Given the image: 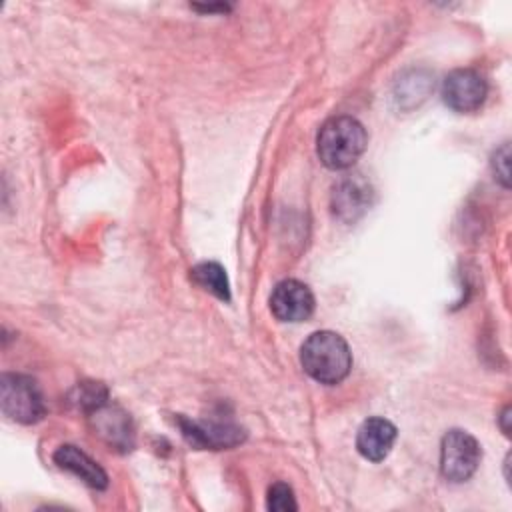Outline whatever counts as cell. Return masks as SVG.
<instances>
[{
    "label": "cell",
    "mask_w": 512,
    "mask_h": 512,
    "mask_svg": "<svg viewBox=\"0 0 512 512\" xmlns=\"http://www.w3.org/2000/svg\"><path fill=\"white\" fill-rule=\"evenodd\" d=\"M482 450L478 440L464 430H450L440 446V472L450 482H466L478 468Z\"/></svg>",
    "instance_id": "obj_4"
},
{
    "label": "cell",
    "mask_w": 512,
    "mask_h": 512,
    "mask_svg": "<svg viewBox=\"0 0 512 512\" xmlns=\"http://www.w3.org/2000/svg\"><path fill=\"white\" fill-rule=\"evenodd\" d=\"M394 440H396V426L390 420L376 416V418H368L358 428L356 448L366 460L380 462L390 454Z\"/></svg>",
    "instance_id": "obj_8"
},
{
    "label": "cell",
    "mask_w": 512,
    "mask_h": 512,
    "mask_svg": "<svg viewBox=\"0 0 512 512\" xmlns=\"http://www.w3.org/2000/svg\"><path fill=\"white\" fill-rule=\"evenodd\" d=\"M488 94L484 76L472 68L452 70L442 82V100L456 112L478 110Z\"/></svg>",
    "instance_id": "obj_5"
},
{
    "label": "cell",
    "mask_w": 512,
    "mask_h": 512,
    "mask_svg": "<svg viewBox=\"0 0 512 512\" xmlns=\"http://www.w3.org/2000/svg\"><path fill=\"white\" fill-rule=\"evenodd\" d=\"M2 412L20 424L38 422L46 408L38 384L24 374H4L0 380Z\"/></svg>",
    "instance_id": "obj_3"
},
{
    "label": "cell",
    "mask_w": 512,
    "mask_h": 512,
    "mask_svg": "<svg viewBox=\"0 0 512 512\" xmlns=\"http://www.w3.org/2000/svg\"><path fill=\"white\" fill-rule=\"evenodd\" d=\"M368 136L364 126L352 116L326 120L316 136V154L330 170L350 168L366 150Z\"/></svg>",
    "instance_id": "obj_2"
},
{
    "label": "cell",
    "mask_w": 512,
    "mask_h": 512,
    "mask_svg": "<svg viewBox=\"0 0 512 512\" xmlns=\"http://www.w3.org/2000/svg\"><path fill=\"white\" fill-rule=\"evenodd\" d=\"M178 424L182 428V436L198 448H230L244 440V430L232 422H214V420H190L178 416Z\"/></svg>",
    "instance_id": "obj_7"
},
{
    "label": "cell",
    "mask_w": 512,
    "mask_h": 512,
    "mask_svg": "<svg viewBox=\"0 0 512 512\" xmlns=\"http://www.w3.org/2000/svg\"><path fill=\"white\" fill-rule=\"evenodd\" d=\"M192 278H194V282L198 286H202L204 290H208L216 298L230 300L228 278H226V272H224V268L220 264H216V262H202V264L192 268Z\"/></svg>",
    "instance_id": "obj_10"
},
{
    "label": "cell",
    "mask_w": 512,
    "mask_h": 512,
    "mask_svg": "<svg viewBox=\"0 0 512 512\" xmlns=\"http://www.w3.org/2000/svg\"><path fill=\"white\" fill-rule=\"evenodd\" d=\"M304 372L320 384L342 382L352 368V354L346 340L330 330L310 334L300 348Z\"/></svg>",
    "instance_id": "obj_1"
},
{
    "label": "cell",
    "mask_w": 512,
    "mask_h": 512,
    "mask_svg": "<svg viewBox=\"0 0 512 512\" xmlns=\"http://www.w3.org/2000/svg\"><path fill=\"white\" fill-rule=\"evenodd\" d=\"M508 420H510V408L506 406V408L502 410V414H500V426H502V432H504L506 436H510V426H508Z\"/></svg>",
    "instance_id": "obj_13"
},
{
    "label": "cell",
    "mask_w": 512,
    "mask_h": 512,
    "mask_svg": "<svg viewBox=\"0 0 512 512\" xmlns=\"http://www.w3.org/2000/svg\"><path fill=\"white\" fill-rule=\"evenodd\" d=\"M54 462L72 474H76L84 484H88L94 490H104L108 486L106 472L80 448L72 444H64L54 452Z\"/></svg>",
    "instance_id": "obj_9"
},
{
    "label": "cell",
    "mask_w": 512,
    "mask_h": 512,
    "mask_svg": "<svg viewBox=\"0 0 512 512\" xmlns=\"http://www.w3.org/2000/svg\"><path fill=\"white\" fill-rule=\"evenodd\" d=\"M266 506H268V510H274V512H288V510L298 508L292 488L284 482H276V484L270 486Z\"/></svg>",
    "instance_id": "obj_11"
},
{
    "label": "cell",
    "mask_w": 512,
    "mask_h": 512,
    "mask_svg": "<svg viewBox=\"0 0 512 512\" xmlns=\"http://www.w3.org/2000/svg\"><path fill=\"white\" fill-rule=\"evenodd\" d=\"M270 310L280 322H302L314 312V294L300 280H282L272 290Z\"/></svg>",
    "instance_id": "obj_6"
},
{
    "label": "cell",
    "mask_w": 512,
    "mask_h": 512,
    "mask_svg": "<svg viewBox=\"0 0 512 512\" xmlns=\"http://www.w3.org/2000/svg\"><path fill=\"white\" fill-rule=\"evenodd\" d=\"M508 158H510V154H508V144L504 142V144L494 152V160H492L494 172H496V176L500 178V182H502L504 186H508Z\"/></svg>",
    "instance_id": "obj_12"
}]
</instances>
